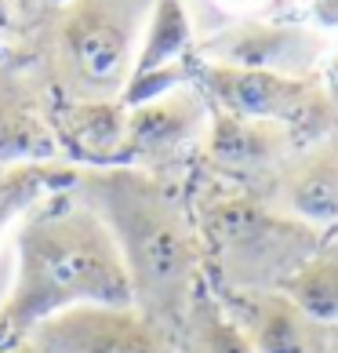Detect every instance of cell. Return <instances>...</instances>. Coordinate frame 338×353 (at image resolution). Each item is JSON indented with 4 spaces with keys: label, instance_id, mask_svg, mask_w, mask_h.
I'll return each mask as SVG.
<instances>
[{
    "label": "cell",
    "instance_id": "cell-1",
    "mask_svg": "<svg viewBox=\"0 0 338 353\" xmlns=\"http://www.w3.org/2000/svg\"><path fill=\"white\" fill-rule=\"evenodd\" d=\"M73 306L135 303L106 222L73 186H62L0 237V335L30 332Z\"/></svg>",
    "mask_w": 338,
    "mask_h": 353
},
{
    "label": "cell",
    "instance_id": "cell-2",
    "mask_svg": "<svg viewBox=\"0 0 338 353\" xmlns=\"http://www.w3.org/2000/svg\"><path fill=\"white\" fill-rule=\"evenodd\" d=\"M73 190L106 222L127 270L135 310L175 335L207 281L193 197L167 175L127 164L81 168Z\"/></svg>",
    "mask_w": 338,
    "mask_h": 353
},
{
    "label": "cell",
    "instance_id": "cell-3",
    "mask_svg": "<svg viewBox=\"0 0 338 353\" xmlns=\"http://www.w3.org/2000/svg\"><path fill=\"white\" fill-rule=\"evenodd\" d=\"M193 212L215 292H280L284 281L328 244L324 233L288 219L258 193L222 182L193 201Z\"/></svg>",
    "mask_w": 338,
    "mask_h": 353
},
{
    "label": "cell",
    "instance_id": "cell-4",
    "mask_svg": "<svg viewBox=\"0 0 338 353\" xmlns=\"http://www.w3.org/2000/svg\"><path fill=\"white\" fill-rule=\"evenodd\" d=\"M153 0H73L59 8L51 70L62 102H120L135 77Z\"/></svg>",
    "mask_w": 338,
    "mask_h": 353
},
{
    "label": "cell",
    "instance_id": "cell-5",
    "mask_svg": "<svg viewBox=\"0 0 338 353\" xmlns=\"http://www.w3.org/2000/svg\"><path fill=\"white\" fill-rule=\"evenodd\" d=\"M193 81L211 106L288 128L298 146H313L320 139L338 135V99L317 77H284L197 62Z\"/></svg>",
    "mask_w": 338,
    "mask_h": 353
},
{
    "label": "cell",
    "instance_id": "cell-6",
    "mask_svg": "<svg viewBox=\"0 0 338 353\" xmlns=\"http://www.w3.org/2000/svg\"><path fill=\"white\" fill-rule=\"evenodd\" d=\"M124 110V142L116 164L142 168V172L164 175V168L197 157L211 128V102L197 88V81L175 84Z\"/></svg>",
    "mask_w": 338,
    "mask_h": 353
},
{
    "label": "cell",
    "instance_id": "cell-7",
    "mask_svg": "<svg viewBox=\"0 0 338 353\" xmlns=\"http://www.w3.org/2000/svg\"><path fill=\"white\" fill-rule=\"evenodd\" d=\"M295 150L298 142L291 139L288 128L211 106V128H207L197 161L207 168V175L215 182L255 193Z\"/></svg>",
    "mask_w": 338,
    "mask_h": 353
},
{
    "label": "cell",
    "instance_id": "cell-8",
    "mask_svg": "<svg viewBox=\"0 0 338 353\" xmlns=\"http://www.w3.org/2000/svg\"><path fill=\"white\" fill-rule=\"evenodd\" d=\"M30 335L47 353H175V335L135 306H73Z\"/></svg>",
    "mask_w": 338,
    "mask_h": 353
},
{
    "label": "cell",
    "instance_id": "cell-9",
    "mask_svg": "<svg viewBox=\"0 0 338 353\" xmlns=\"http://www.w3.org/2000/svg\"><path fill=\"white\" fill-rule=\"evenodd\" d=\"M197 51H200V62H215V66L313 77V66L324 55V37L295 22L262 19V22H240L215 37H204Z\"/></svg>",
    "mask_w": 338,
    "mask_h": 353
},
{
    "label": "cell",
    "instance_id": "cell-10",
    "mask_svg": "<svg viewBox=\"0 0 338 353\" xmlns=\"http://www.w3.org/2000/svg\"><path fill=\"white\" fill-rule=\"evenodd\" d=\"M255 193L288 219L313 226L328 241L338 237V135L298 146Z\"/></svg>",
    "mask_w": 338,
    "mask_h": 353
},
{
    "label": "cell",
    "instance_id": "cell-11",
    "mask_svg": "<svg viewBox=\"0 0 338 353\" xmlns=\"http://www.w3.org/2000/svg\"><path fill=\"white\" fill-rule=\"evenodd\" d=\"M255 353H328V332L284 292H215Z\"/></svg>",
    "mask_w": 338,
    "mask_h": 353
},
{
    "label": "cell",
    "instance_id": "cell-12",
    "mask_svg": "<svg viewBox=\"0 0 338 353\" xmlns=\"http://www.w3.org/2000/svg\"><path fill=\"white\" fill-rule=\"evenodd\" d=\"M55 161L66 157L51 124V110H44L41 102V91L22 73L0 66V168Z\"/></svg>",
    "mask_w": 338,
    "mask_h": 353
},
{
    "label": "cell",
    "instance_id": "cell-13",
    "mask_svg": "<svg viewBox=\"0 0 338 353\" xmlns=\"http://www.w3.org/2000/svg\"><path fill=\"white\" fill-rule=\"evenodd\" d=\"M124 102H59L51 110L62 157L76 168H109L120 161Z\"/></svg>",
    "mask_w": 338,
    "mask_h": 353
},
{
    "label": "cell",
    "instance_id": "cell-14",
    "mask_svg": "<svg viewBox=\"0 0 338 353\" xmlns=\"http://www.w3.org/2000/svg\"><path fill=\"white\" fill-rule=\"evenodd\" d=\"M175 353H255L237 317L215 295L211 284H200L175 332Z\"/></svg>",
    "mask_w": 338,
    "mask_h": 353
},
{
    "label": "cell",
    "instance_id": "cell-15",
    "mask_svg": "<svg viewBox=\"0 0 338 353\" xmlns=\"http://www.w3.org/2000/svg\"><path fill=\"white\" fill-rule=\"evenodd\" d=\"M280 292L324 328H338V255L328 252V244L302 270H295Z\"/></svg>",
    "mask_w": 338,
    "mask_h": 353
},
{
    "label": "cell",
    "instance_id": "cell-16",
    "mask_svg": "<svg viewBox=\"0 0 338 353\" xmlns=\"http://www.w3.org/2000/svg\"><path fill=\"white\" fill-rule=\"evenodd\" d=\"M288 0H186V11L193 19V33L197 44L204 37H215L240 22H262L273 19Z\"/></svg>",
    "mask_w": 338,
    "mask_h": 353
},
{
    "label": "cell",
    "instance_id": "cell-17",
    "mask_svg": "<svg viewBox=\"0 0 338 353\" xmlns=\"http://www.w3.org/2000/svg\"><path fill=\"white\" fill-rule=\"evenodd\" d=\"M0 353H47L30 332H19V335H0Z\"/></svg>",
    "mask_w": 338,
    "mask_h": 353
},
{
    "label": "cell",
    "instance_id": "cell-18",
    "mask_svg": "<svg viewBox=\"0 0 338 353\" xmlns=\"http://www.w3.org/2000/svg\"><path fill=\"white\" fill-rule=\"evenodd\" d=\"M8 30V0H0V37Z\"/></svg>",
    "mask_w": 338,
    "mask_h": 353
},
{
    "label": "cell",
    "instance_id": "cell-19",
    "mask_svg": "<svg viewBox=\"0 0 338 353\" xmlns=\"http://www.w3.org/2000/svg\"><path fill=\"white\" fill-rule=\"evenodd\" d=\"M36 4H41V8H66V4H73V0H36Z\"/></svg>",
    "mask_w": 338,
    "mask_h": 353
},
{
    "label": "cell",
    "instance_id": "cell-20",
    "mask_svg": "<svg viewBox=\"0 0 338 353\" xmlns=\"http://www.w3.org/2000/svg\"><path fill=\"white\" fill-rule=\"evenodd\" d=\"M328 353H338V328L328 332Z\"/></svg>",
    "mask_w": 338,
    "mask_h": 353
},
{
    "label": "cell",
    "instance_id": "cell-21",
    "mask_svg": "<svg viewBox=\"0 0 338 353\" xmlns=\"http://www.w3.org/2000/svg\"><path fill=\"white\" fill-rule=\"evenodd\" d=\"M328 252H335V255H338V237H331V241H328Z\"/></svg>",
    "mask_w": 338,
    "mask_h": 353
}]
</instances>
